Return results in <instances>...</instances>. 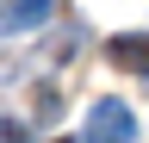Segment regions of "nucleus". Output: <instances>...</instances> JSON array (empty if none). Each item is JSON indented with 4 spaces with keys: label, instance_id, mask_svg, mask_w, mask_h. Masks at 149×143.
<instances>
[{
    "label": "nucleus",
    "instance_id": "nucleus-1",
    "mask_svg": "<svg viewBox=\"0 0 149 143\" xmlns=\"http://www.w3.org/2000/svg\"><path fill=\"white\" fill-rule=\"evenodd\" d=\"M130 137H137V112H130L124 100H93L87 106L81 143H130Z\"/></svg>",
    "mask_w": 149,
    "mask_h": 143
},
{
    "label": "nucleus",
    "instance_id": "nucleus-2",
    "mask_svg": "<svg viewBox=\"0 0 149 143\" xmlns=\"http://www.w3.org/2000/svg\"><path fill=\"white\" fill-rule=\"evenodd\" d=\"M106 62H112V68H130V75H149V38H137V31L112 38V44H106Z\"/></svg>",
    "mask_w": 149,
    "mask_h": 143
},
{
    "label": "nucleus",
    "instance_id": "nucleus-3",
    "mask_svg": "<svg viewBox=\"0 0 149 143\" xmlns=\"http://www.w3.org/2000/svg\"><path fill=\"white\" fill-rule=\"evenodd\" d=\"M56 13V0H6L0 6V31H31Z\"/></svg>",
    "mask_w": 149,
    "mask_h": 143
}]
</instances>
